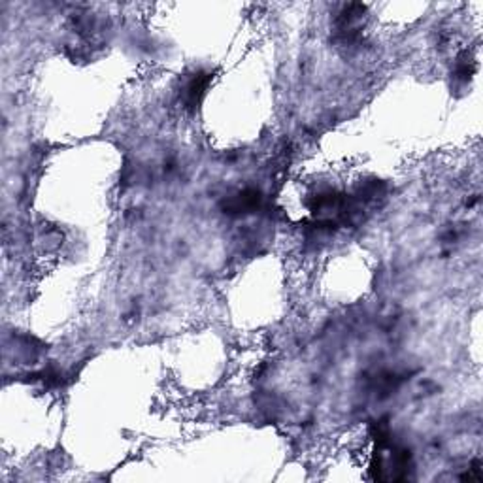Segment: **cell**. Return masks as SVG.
Returning a JSON list of instances; mask_svg holds the SVG:
<instances>
[{"mask_svg": "<svg viewBox=\"0 0 483 483\" xmlns=\"http://www.w3.org/2000/svg\"><path fill=\"white\" fill-rule=\"evenodd\" d=\"M210 82H212V76L206 74V72H198V74H195L185 85V91H183V100H185V104L197 106L198 102L202 100L204 94H206V89H208Z\"/></svg>", "mask_w": 483, "mask_h": 483, "instance_id": "7a4b0ae2", "label": "cell"}, {"mask_svg": "<svg viewBox=\"0 0 483 483\" xmlns=\"http://www.w3.org/2000/svg\"><path fill=\"white\" fill-rule=\"evenodd\" d=\"M474 72H476V63H474L472 57H459V63L455 66V76L462 82H468L474 76Z\"/></svg>", "mask_w": 483, "mask_h": 483, "instance_id": "3957f363", "label": "cell"}, {"mask_svg": "<svg viewBox=\"0 0 483 483\" xmlns=\"http://www.w3.org/2000/svg\"><path fill=\"white\" fill-rule=\"evenodd\" d=\"M261 202H263V195L259 189H251L247 187L244 191L237 192L234 197L227 198L223 202V210L225 214L229 215H247L257 212L261 208Z\"/></svg>", "mask_w": 483, "mask_h": 483, "instance_id": "6da1fadb", "label": "cell"}]
</instances>
